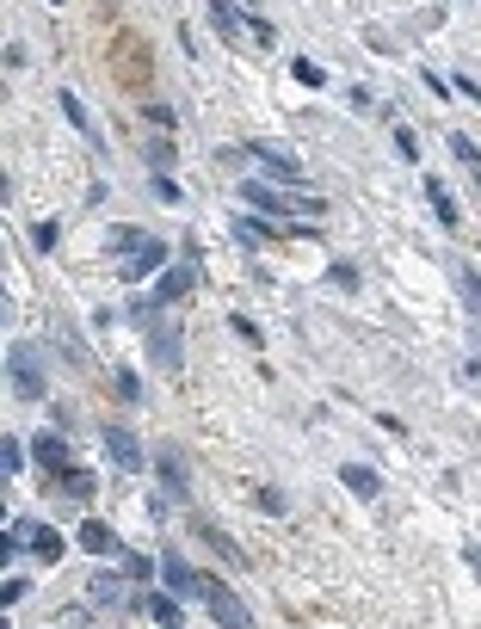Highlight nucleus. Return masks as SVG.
<instances>
[{"label":"nucleus","instance_id":"f257e3e1","mask_svg":"<svg viewBox=\"0 0 481 629\" xmlns=\"http://www.w3.org/2000/svg\"><path fill=\"white\" fill-rule=\"evenodd\" d=\"M25 555H31L37 568H56L62 555H68V537L56 525H44V518H13V525H7V562L19 568Z\"/></svg>","mask_w":481,"mask_h":629},{"label":"nucleus","instance_id":"f03ea898","mask_svg":"<svg viewBox=\"0 0 481 629\" xmlns=\"http://www.w3.org/2000/svg\"><path fill=\"white\" fill-rule=\"evenodd\" d=\"M7 383H13L19 401H44V395H50V370H44V358H37L25 340L7 346Z\"/></svg>","mask_w":481,"mask_h":629},{"label":"nucleus","instance_id":"7ed1b4c3","mask_svg":"<svg viewBox=\"0 0 481 629\" xmlns=\"http://www.w3.org/2000/svg\"><path fill=\"white\" fill-rule=\"evenodd\" d=\"M99 444H105V457H111V469H118V475H142L148 463H155V457L142 451V438H136L130 426H118V420L99 426Z\"/></svg>","mask_w":481,"mask_h":629},{"label":"nucleus","instance_id":"20e7f679","mask_svg":"<svg viewBox=\"0 0 481 629\" xmlns=\"http://www.w3.org/2000/svg\"><path fill=\"white\" fill-rule=\"evenodd\" d=\"M198 278H204V266H198V259H167V266L155 272V303L161 309H173V303H185V296H192L198 290Z\"/></svg>","mask_w":481,"mask_h":629},{"label":"nucleus","instance_id":"39448f33","mask_svg":"<svg viewBox=\"0 0 481 629\" xmlns=\"http://www.w3.org/2000/svg\"><path fill=\"white\" fill-rule=\"evenodd\" d=\"M161 586L179 592L185 605H204V592H210V574H198L192 562H185L179 549H161Z\"/></svg>","mask_w":481,"mask_h":629},{"label":"nucleus","instance_id":"423d86ee","mask_svg":"<svg viewBox=\"0 0 481 629\" xmlns=\"http://www.w3.org/2000/svg\"><path fill=\"white\" fill-rule=\"evenodd\" d=\"M235 192H241V204H247V210H259V216H278V222H290V185H278L272 173H259V179H241Z\"/></svg>","mask_w":481,"mask_h":629},{"label":"nucleus","instance_id":"0eeeda50","mask_svg":"<svg viewBox=\"0 0 481 629\" xmlns=\"http://www.w3.org/2000/svg\"><path fill=\"white\" fill-rule=\"evenodd\" d=\"M142 340H148V364H155V370H167V377H179V370H185V340H179V327L167 315L155 327H142Z\"/></svg>","mask_w":481,"mask_h":629},{"label":"nucleus","instance_id":"6e6552de","mask_svg":"<svg viewBox=\"0 0 481 629\" xmlns=\"http://www.w3.org/2000/svg\"><path fill=\"white\" fill-rule=\"evenodd\" d=\"M167 259H173V247H167L161 235H148V241H142V253L118 259V284H148V278H155V272L167 266Z\"/></svg>","mask_w":481,"mask_h":629},{"label":"nucleus","instance_id":"1a4fd4ad","mask_svg":"<svg viewBox=\"0 0 481 629\" xmlns=\"http://www.w3.org/2000/svg\"><path fill=\"white\" fill-rule=\"evenodd\" d=\"M148 469H155V481H161V488L185 506V500H192V469H185V457L173 451V444H155V463H148Z\"/></svg>","mask_w":481,"mask_h":629},{"label":"nucleus","instance_id":"9d476101","mask_svg":"<svg viewBox=\"0 0 481 629\" xmlns=\"http://www.w3.org/2000/svg\"><path fill=\"white\" fill-rule=\"evenodd\" d=\"M247 155L259 161V173H272V179H284V185H303L309 173L296 167V155H284V148H272L266 136H247Z\"/></svg>","mask_w":481,"mask_h":629},{"label":"nucleus","instance_id":"9b49d317","mask_svg":"<svg viewBox=\"0 0 481 629\" xmlns=\"http://www.w3.org/2000/svg\"><path fill=\"white\" fill-rule=\"evenodd\" d=\"M56 105H62V118H68V130H74V136H81V142L93 148V155H105V136H99V124H93V111L81 105V93H74V87H62V93H56Z\"/></svg>","mask_w":481,"mask_h":629},{"label":"nucleus","instance_id":"f8f14e48","mask_svg":"<svg viewBox=\"0 0 481 629\" xmlns=\"http://www.w3.org/2000/svg\"><path fill=\"white\" fill-rule=\"evenodd\" d=\"M229 235H235V247L259 253V247H272V241L284 235V222H278V216H259V210H253V216H235V222H229Z\"/></svg>","mask_w":481,"mask_h":629},{"label":"nucleus","instance_id":"ddd939ff","mask_svg":"<svg viewBox=\"0 0 481 629\" xmlns=\"http://www.w3.org/2000/svg\"><path fill=\"white\" fill-rule=\"evenodd\" d=\"M50 488H56L68 506H81V512H87V506H93V494H99V475H93V469H81V463H68L62 475H50Z\"/></svg>","mask_w":481,"mask_h":629},{"label":"nucleus","instance_id":"4468645a","mask_svg":"<svg viewBox=\"0 0 481 629\" xmlns=\"http://www.w3.org/2000/svg\"><path fill=\"white\" fill-rule=\"evenodd\" d=\"M136 611L148 623H185V599H179V592H167V586H142L136 592Z\"/></svg>","mask_w":481,"mask_h":629},{"label":"nucleus","instance_id":"2eb2a0df","mask_svg":"<svg viewBox=\"0 0 481 629\" xmlns=\"http://www.w3.org/2000/svg\"><path fill=\"white\" fill-rule=\"evenodd\" d=\"M31 463L44 469V475H62V469L74 463V451H68V432H31Z\"/></svg>","mask_w":481,"mask_h":629},{"label":"nucleus","instance_id":"dca6fc26","mask_svg":"<svg viewBox=\"0 0 481 629\" xmlns=\"http://www.w3.org/2000/svg\"><path fill=\"white\" fill-rule=\"evenodd\" d=\"M204 611H210L222 629H247V605H241V599H235V592L222 586L216 574H210V592H204Z\"/></svg>","mask_w":481,"mask_h":629},{"label":"nucleus","instance_id":"f3484780","mask_svg":"<svg viewBox=\"0 0 481 629\" xmlns=\"http://www.w3.org/2000/svg\"><path fill=\"white\" fill-rule=\"evenodd\" d=\"M74 543H81L87 555H124L118 531H111L105 518H93V512H81V525H74Z\"/></svg>","mask_w":481,"mask_h":629},{"label":"nucleus","instance_id":"a211bd4d","mask_svg":"<svg viewBox=\"0 0 481 629\" xmlns=\"http://www.w3.org/2000/svg\"><path fill=\"white\" fill-rule=\"evenodd\" d=\"M420 185H426V210L438 216V229H444V235H457V229H463V210H457V198H451V192H444V179H438V173H426Z\"/></svg>","mask_w":481,"mask_h":629},{"label":"nucleus","instance_id":"6ab92c4d","mask_svg":"<svg viewBox=\"0 0 481 629\" xmlns=\"http://www.w3.org/2000/svg\"><path fill=\"white\" fill-rule=\"evenodd\" d=\"M192 531H198V543H204V549H210V555H216V562H229V568H235V574H241V568H247V555H241V549H235V537H222V531H216V525H210V518H192Z\"/></svg>","mask_w":481,"mask_h":629},{"label":"nucleus","instance_id":"aec40b11","mask_svg":"<svg viewBox=\"0 0 481 629\" xmlns=\"http://www.w3.org/2000/svg\"><path fill=\"white\" fill-rule=\"evenodd\" d=\"M340 481L352 500H383V469H370V463H340Z\"/></svg>","mask_w":481,"mask_h":629},{"label":"nucleus","instance_id":"412c9836","mask_svg":"<svg viewBox=\"0 0 481 629\" xmlns=\"http://www.w3.org/2000/svg\"><path fill=\"white\" fill-rule=\"evenodd\" d=\"M210 25H216L222 37H229V44L253 37V31H247V7H241V0H210Z\"/></svg>","mask_w":481,"mask_h":629},{"label":"nucleus","instance_id":"4be33fe9","mask_svg":"<svg viewBox=\"0 0 481 629\" xmlns=\"http://www.w3.org/2000/svg\"><path fill=\"white\" fill-rule=\"evenodd\" d=\"M142 161H148V173H173V167H179V142H173V130L142 136Z\"/></svg>","mask_w":481,"mask_h":629},{"label":"nucleus","instance_id":"5701e85b","mask_svg":"<svg viewBox=\"0 0 481 629\" xmlns=\"http://www.w3.org/2000/svg\"><path fill=\"white\" fill-rule=\"evenodd\" d=\"M142 241H148V229H136V222H111V229H105V253H111V259L142 253Z\"/></svg>","mask_w":481,"mask_h":629},{"label":"nucleus","instance_id":"b1692460","mask_svg":"<svg viewBox=\"0 0 481 629\" xmlns=\"http://www.w3.org/2000/svg\"><path fill=\"white\" fill-rule=\"evenodd\" d=\"M124 562V574L136 580V586H161V555H142V549H124L118 555Z\"/></svg>","mask_w":481,"mask_h":629},{"label":"nucleus","instance_id":"393cba45","mask_svg":"<svg viewBox=\"0 0 481 629\" xmlns=\"http://www.w3.org/2000/svg\"><path fill=\"white\" fill-rule=\"evenodd\" d=\"M25 463H31V444H25L19 432H7V438H0V475L19 481V475H25Z\"/></svg>","mask_w":481,"mask_h":629},{"label":"nucleus","instance_id":"a878e982","mask_svg":"<svg viewBox=\"0 0 481 629\" xmlns=\"http://www.w3.org/2000/svg\"><path fill=\"white\" fill-rule=\"evenodd\" d=\"M327 284L340 290V296H358L364 290V272L352 266V259H327Z\"/></svg>","mask_w":481,"mask_h":629},{"label":"nucleus","instance_id":"bb28decb","mask_svg":"<svg viewBox=\"0 0 481 629\" xmlns=\"http://www.w3.org/2000/svg\"><path fill=\"white\" fill-rule=\"evenodd\" d=\"M444 148H451V155H457V167H481V142L469 136V130H444Z\"/></svg>","mask_w":481,"mask_h":629},{"label":"nucleus","instance_id":"cd10ccee","mask_svg":"<svg viewBox=\"0 0 481 629\" xmlns=\"http://www.w3.org/2000/svg\"><path fill=\"white\" fill-rule=\"evenodd\" d=\"M111 395H118L124 407H142V370H130V364L111 370Z\"/></svg>","mask_w":481,"mask_h":629},{"label":"nucleus","instance_id":"c85d7f7f","mask_svg":"<svg viewBox=\"0 0 481 629\" xmlns=\"http://www.w3.org/2000/svg\"><path fill=\"white\" fill-rule=\"evenodd\" d=\"M148 192H155V198H161V204H173V210H179V204H185V185H179V179H173V173H148Z\"/></svg>","mask_w":481,"mask_h":629},{"label":"nucleus","instance_id":"c756f323","mask_svg":"<svg viewBox=\"0 0 481 629\" xmlns=\"http://www.w3.org/2000/svg\"><path fill=\"white\" fill-rule=\"evenodd\" d=\"M229 333H235V340H241V346H253V352H259V346H266V333H259V321H253V315H241V309L229 315Z\"/></svg>","mask_w":481,"mask_h":629},{"label":"nucleus","instance_id":"7c9ffc66","mask_svg":"<svg viewBox=\"0 0 481 629\" xmlns=\"http://www.w3.org/2000/svg\"><path fill=\"white\" fill-rule=\"evenodd\" d=\"M142 118L155 124V130H179V111H173L167 99H142Z\"/></svg>","mask_w":481,"mask_h":629},{"label":"nucleus","instance_id":"2f4dec72","mask_svg":"<svg viewBox=\"0 0 481 629\" xmlns=\"http://www.w3.org/2000/svg\"><path fill=\"white\" fill-rule=\"evenodd\" d=\"M62 247V222H31V253H56Z\"/></svg>","mask_w":481,"mask_h":629},{"label":"nucleus","instance_id":"473e14b6","mask_svg":"<svg viewBox=\"0 0 481 629\" xmlns=\"http://www.w3.org/2000/svg\"><path fill=\"white\" fill-rule=\"evenodd\" d=\"M290 74H296V81H303V87L327 93V68H321V62H309V56H296V62H290Z\"/></svg>","mask_w":481,"mask_h":629},{"label":"nucleus","instance_id":"72a5a7b5","mask_svg":"<svg viewBox=\"0 0 481 629\" xmlns=\"http://www.w3.org/2000/svg\"><path fill=\"white\" fill-rule=\"evenodd\" d=\"M25 592H31V580H25L19 568H7V586H0V605H7V611H19V605H25Z\"/></svg>","mask_w":481,"mask_h":629},{"label":"nucleus","instance_id":"f704fd0d","mask_svg":"<svg viewBox=\"0 0 481 629\" xmlns=\"http://www.w3.org/2000/svg\"><path fill=\"white\" fill-rule=\"evenodd\" d=\"M247 31H253V44H259V50H278V25H272L266 13H247Z\"/></svg>","mask_w":481,"mask_h":629},{"label":"nucleus","instance_id":"c9c22d12","mask_svg":"<svg viewBox=\"0 0 481 629\" xmlns=\"http://www.w3.org/2000/svg\"><path fill=\"white\" fill-rule=\"evenodd\" d=\"M253 506H259V512H272V518H284V512H290V494H284V488H259Z\"/></svg>","mask_w":481,"mask_h":629},{"label":"nucleus","instance_id":"e433bc0d","mask_svg":"<svg viewBox=\"0 0 481 629\" xmlns=\"http://www.w3.org/2000/svg\"><path fill=\"white\" fill-rule=\"evenodd\" d=\"M457 290H463L469 309H481V272H475V266H457Z\"/></svg>","mask_w":481,"mask_h":629},{"label":"nucleus","instance_id":"4c0bfd02","mask_svg":"<svg viewBox=\"0 0 481 629\" xmlns=\"http://www.w3.org/2000/svg\"><path fill=\"white\" fill-rule=\"evenodd\" d=\"M389 136H395V155H401V161H420V136L407 130V124H395Z\"/></svg>","mask_w":481,"mask_h":629},{"label":"nucleus","instance_id":"58836bf2","mask_svg":"<svg viewBox=\"0 0 481 629\" xmlns=\"http://www.w3.org/2000/svg\"><path fill=\"white\" fill-rule=\"evenodd\" d=\"M420 87H426V93H432V99H451V93H457V87H451V81H444V74H432V68H426V74H420Z\"/></svg>","mask_w":481,"mask_h":629},{"label":"nucleus","instance_id":"ea45409f","mask_svg":"<svg viewBox=\"0 0 481 629\" xmlns=\"http://www.w3.org/2000/svg\"><path fill=\"white\" fill-rule=\"evenodd\" d=\"M346 99H352V111H364V118L377 111V93H370V87H346Z\"/></svg>","mask_w":481,"mask_h":629},{"label":"nucleus","instance_id":"a19ab883","mask_svg":"<svg viewBox=\"0 0 481 629\" xmlns=\"http://www.w3.org/2000/svg\"><path fill=\"white\" fill-rule=\"evenodd\" d=\"M451 87H457L463 99H475V105H481V81H475V74H457V81H451Z\"/></svg>","mask_w":481,"mask_h":629},{"label":"nucleus","instance_id":"79ce46f5","mask_svg":"<svg viewBox=\"0 0 481 629\" xmlns=\"http://www.w3.org/2000/svg\"><path fill=\"white\" fill-rule=\"evenodd\" d=\"M25 62H31L25 44H7V74H25Z\"/></svg>","mask_w":481,"mask_h":629},{"label":"nucleus","instance_id":"37998d69","mask_svg":"<svg viewBox=\"0 0 481 629\" xmlns=\"http://www.w3.org/2000/svg\"><path fill=\"white\" fill-rule=\"evenodd\" d=\"M377 432H389V438H407V426H401L395 414H377Z\"/></svg>","mask_w":481,"mask_h":629},{"label":"nucleus","instance_id":"c03bdc74","mask_svg":"<svg viewBox=\"0 0 481 629\" xmlns=\"http://www.w3.org/2000/svg\"><path fill=\"white\" fill-rule=\"evenodd\" d=\"M463 377H469V383H481V358H469V364H463Z\"/></svg>","mask_w":481,"mask_h":629},{"label":"nucleus","instance_id":"a18cd8bd","mask_svg":"<svg viewBox=\"0 0 481 629\" xmlns=\"http://www.w3.org/2000/svg\"><path fill=\"white\" fill-rule=\"evenodd\" d=\"M463 562H469V568H481V549H475V543H469V549H463Z\"/></svg>","mask_w":481,"mask_h":629},{"label":"nucleus","instance_id":"49530a36","mask_svg":"<svg viewBox=\"0 0 481 629\" xmlns=\"http://www.w3.org/2000/svg\"><path fill=\"white\" fill-rule=\"evenodd\" d=\"M475 192H481V167H475Z\"/></svg>","mask_w":481,"mask_h":629},{"label":"nucleus","instance_id":"de8ad7c7","mask_svg":"<svg viewBox=\"0 0 481 629\" xmlns=\"http://www.w3.org/2000/svg\"><path fill=\"white\" fill-rule=\"evenodd\" d=\"M241 7H247V13H253V0H241Z\"/></svg>","mask_w":481,"mask_h":629},{"label":"nucleus","instance_id":"09e8293b","mask_svg":"<svg viewBox=\"0 0 481 629\" xmlns=\"http://www.w3.org/2000/svg\"><path fill=\"white\" fill-rule=\"evenodd\" d=\"M50 7H62V0H50Z\"/></svg>","mask_w":481,"mask_h":629},{"label":"nucleus","instance_id":"8fccbe9b","mask_svg":"<svg viewBox=\"0 0 481 629\" xmlns=\"http://www.w3.org/2000/svg\"><path fill=\"white\" fill-rule=\"evenodd\" d=\"M475 247H481V235H475Z\"/></svg>","mask_w":481,"mask_h":629}]
</instances>
